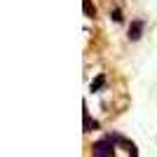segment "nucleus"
Returning <instances> with one entry per match:
<instances>
[{
	"mask_svg": "<svg viewBox=\"0 0 157 157\" xmlns=\"http://www.w3.org/2000/svg\"><path fill=\"white\" fill-rule=\"evenodd\" d=\"M115 141L113 138H103V141H98V143H94V155H105V157H110L115 155Z\"/></svg>",
	"mask_w": 157,
	"mask_h": 157,
	"instance_id": "f257e3e1",
	"label": "nucleus"
},
{
	"mask_svg": "<svg viewBox=\"0 0 157 157\" xmlns=\"http://www.w3.org/2000/svg\"><path fill=\"white\" fill-rule=\"evenodd\" d=\"M127 35H129L131 42L141 40V35H143V21H134V24L129 26V33H127Z\"/></svg>",
	"mask_w": 157,
	"mask_h": 157,
	"instance_id": "f03ea898",
	"label": "nucleus"
},
{
	"mask_svg": "<svg viewBox=\"0 0 157 157\" xmlns=\"http://www.w3.org/2000/svg\"><path fill=\"white\" fill-rule=\"evenodd\" d=\"M101 82H103V78H96V82H94V87H92L94 92H98V87H101Z\"/></svg>",
	"mask_w": 157,
	"mask_h": 157,
	"instance_id": "7ed1b4c3",
	"label": "nucleus"
}]
</instances>
